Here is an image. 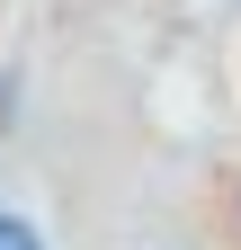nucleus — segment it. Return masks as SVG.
Instances as JSON below:
<instances>
[{"instance_id":"f257e3e1","label":"nucleus","mask_w":241,"mask_h":250,"mask_svg":"<svg viewBox=\"0 0 241 250\" xmlns=\"http://www.w3.org/2000/svg\"><path fill=\"white\" fill-rule=\"evenodd\" d=\"M0 250H36V232H27V224H0Z\"/></svg>"}]
</instances>
